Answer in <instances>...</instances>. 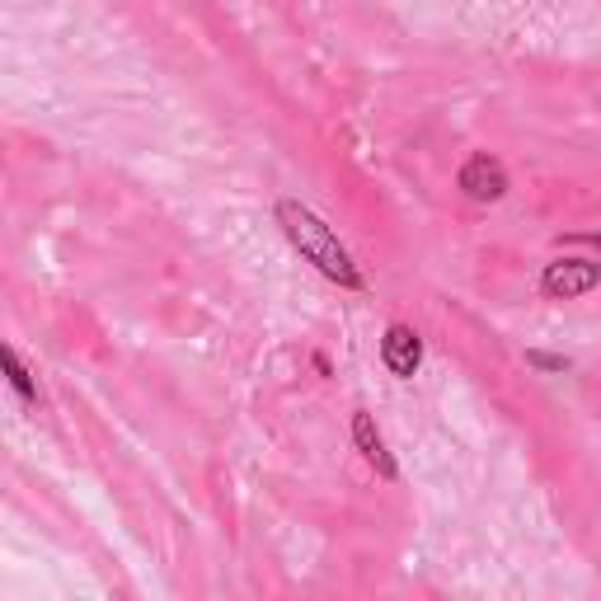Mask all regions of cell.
<instances>
[{"mask_svg":"<svg viewBox=\"0 0 601 601\" xmlns=\"http://www.w3.org/2000/svg\"><path fill=\"white\" fill-rule=\"evenodd\" d=\"M526 362H531V367H545V371H564V367H569L564 357H550V353H531Z\"/></svg>","mask_w":601,"mask_h":601,"instance_id":"52a82bcc","label":"cell"},{"mask_svg":"<svg viewBox=\"0 0 601 601\" xmlns=\"http://www.w3.org/2000/svg\"><path fill=\"white\" fill-rule=\"evenodd\" d=\"M597 278H601V268L597 263H587V259H559V263H550L545 268V292L550 296H583V292H592L597 287Z\"/></svg>","mask_w":601,"mask_h":601,"instance_id":"7a4b0ae2","label":"cell"},{"mask_svg":"<svg viewBox=\"0 0 601 601\" xmlns=\"http://www.w3.org/2000/svg\"><path fill=\"white\" fill-rule=\"evenodd\" d=\"M381 357H386V367L395 376H414L418 362H423V343L409 324H390L386 329V343H381Z\"/></svg>","mask_w":601,"mask_h":601,"instance_id":"277c9868","label":"cell"},{"mask_svg":"<svg viewBox=\"0 0 601 601\" xmlns=\"http://www.w3.org/2000/svg\"><path fill=\"white\" fill-rule=\"evenodd\" d=\"M0 362H5V371H10V381H15V390H19V395H24V400H33V395H38V390H33V381H29V371L19 367V357H15V348H5V353H0Z\"/></svg>","mask_w":601,"mask_h":601,"instance_id":"8992f818","label":"cell"},{"mask_svg":"<svg viewBox=\"0 0 601 601\" xmlns=\"http://www.w3.org/2000/svg\"><path fill=\"white\" fill-rule=\"evenodd\" d=\"M278 221H282V231H287V240H292V245L320 268L324 278L343 282V287H362V273L353 268L348 249L339 245V235L329 231L310 207H301V202L287 198V202H278Z\"/></svg>","mask_w":601,"mask_h":601,"instance_id":"6da1fadb","label":"cell"},{"mask_svg":"<svg viewBox=\"0 0 601 601\" xmlns=\"http://www.w3.org/2000/svg\"><path fill=\"white\" fill-rule=\"evenodd\" d=\"M461 188L479 202H498L508 193V174H503V165H498L494 155H470L461 170Z\"/></svg>","mask_w":601,"mask_h":601,"instance_id":"3957f363","label":"cell"},{"mask_svg":"<svg viewBox=\"0 0 601 601\" xmlns=\"http://www.w3.org/2000/svg\"><path fill=\"white\" fill-rule=\"evenodd\" d=\"M597 249H601V235H597Z\"/></svg>","mask_w":601,"mask_h":601,"instance_id":"ba28073f","label":"cell"},{"mask_svg":"<svg viewBox=\"0 0 601 601\" xmlns=\"http://www.w3.org/2000/svg\"><path fill=\"white\" fill-rule=\"evenodd\" d=\"M353 437H357V447H362V456H367V461L376 465L386 479H395V461H390V451H386V442H381L376 423H371V414H357L353 418Z\"/></svg>","mask_w":601,"mask_h":601,"instance_id":"5b68a950","label":"cell"}]
</instances>
